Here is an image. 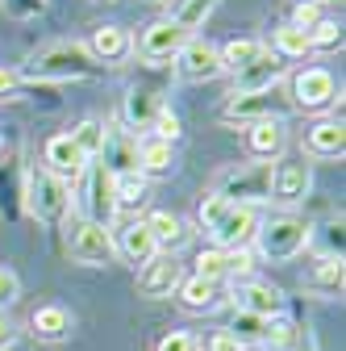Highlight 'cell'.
Wrapping results in <instances>:
<instances>
[{
    "mask_svg": "<svg viewBox=\"0 0 346 351\" xmlns=\"http://www.w3.org/2000/svg\"><path fill=\"white\" fill-rule=\"evenodd\" d=\"M105 67L88 55L83 42H51L25 59V75L38 84H67V80H96Z\"/></svg>",
    "mask_w": 346,
    "mask_h": 351,
    "instance_id": "cell-1",
    "label": "cell"
},
{
    "mask_svg": "<svg viewBox=\"0 0 346 351\" xmlns=\"http://www.w3.org/2000/svg\"><path fill=\"white\" fill-rule=\"evenodd\" d=\"M21 209H29L42 226H59L71 213V184H63L46 167H29L21 189Z\"/></svg>",
    "mask_w": 346,
    "mask_h": 351,
    "instance_id": "cell-2",
    "label": "cell"
},
{
    "mask_svg": "<svg viewBox=\"0 0 346 351\" xmlns=\"http://www.w3.org/2000/svg\"><path fill=\"white\" fill-rule=\"evenodd\" d=\"M309 239H313V226L305 222V217H296V213H280V217H271V222H258V230H254L258 255L271 259V263L296 259L309 247Z\"/></svg>",
    "mask_w": 346,
    "mask_h": 351,
    "instance_id": "cell-3",
    "label": "cell"
},
{
    "mask_svg": "<svg viewBox=\"0 0 346 351\" xmlns=\"http://www.w3.org/2000/svg\"><path fill=\"white\" fill-rule=\"evenodd\" d=\"M271 171H276V163H238V167H230V171H222L217 176V197H226L230 205H258V201H271Z\"/></svg>",
    "mask_w": 346,
    "mask_h": 351,
    "instance_id": "cell-4",
    "label": "cell"
},
{
    "mask_svg": "<svg viewBox=\"0 0 346 351\" xmlns=\"http://www.w3.org/2000/svg\"><path fill=\"white\" fill-rule=\"evenodd\" d=\"M67 255L83 268H105V263L117 255V243H113V230L101 226V222H88V217H79L67 234Z\"/></svg>",
    "mask_w": 346,
    "mask_h": 351,
    "instance_id": "cell-5",
    "label": "cell"
},
{
    "mask_svg": "<svg viewBox=\"0 0 346 351\" xmlns=\"http://www.w3.org/2000/svg\"><path fill=\"white\" fill-rule=\"evenodd\" d=\"M338 101V80L325 67H305L292 75V105L305 113H321Z\"/></svg>",
    "mask_w": 346,
    "mask_h": 351,
    "instance_id": "cell-6",
    "label": "cell"
},
{
    "mask_svg": "<svg viewBox=\"0 0 346 351\" xmlns=\"http://www.w3.org/2000/svg\"><path fill=\"white\" fill-rule=\"evenodd\" d=\"M184 42H188V34L171 21V17H159V21H150L146 29H142V38L134 42L138 47V55L146 59V63H171L180 51H184Z\"/></svg>",
    "mask_w": 346,
    "mask_h": 351,
    "instance_id": "cell-7",
    "label": "cell"
},
{
    "mask_svg": "<svg viewBox=\"0 0 346 351\" xmlns=\"http://www.w3.org/2000/svg\"><path fill=\"white\" fill-rule=\"evenodd\" d=\"M42 167L51 176H59L63 184H79L83 171H88V159H83V151L75 147L71 134H55V138H46V147H42Z\"/></svg>",
    "mask_w": 346,
    "mask_h": 351,
    "instance_id": "cell-8",
    "label": "cell"
},
{
    "mask_svg": "<svg viewBox=\"0 0 346 351\" xmlns=\"http://www.w3.org/2000/svg\"><path fill=\"white\" fill-rule=\"evenodd\" d=\"M288 75V63L271 51V47H263L258 51V59L254 63H246L238 75H234V93L230 97H246V93H267V88H276L280 80Z\"/></svg>",
    "mask_w": 346,
    "mask_h": 351,
    "instance_id": "cell-9",
    "label": "cell"
},
{
    "mask_svg": "<svg viewBox=\"0 0 346 351\" xmlns=\"http://www.w3.org/2000/svg\"><path fill=\"white\" fill-rule=\"evenodd\" d=\"M176 71H180V80H188V84H209V80L222 75V55H217V47H213V42L188 38L184 51L176 55Z\"/></svg>",
    "mask_w": 346,
    "mask_h": 351,
    "instance_id": "cell-10",
    "label": "cell"
},
{
    "mask_svg": "<svg viewBox=\"0 0 346 351\" xmlns=\"http://www.w3.org/2000/svg\"><path fill=\"white\" fill-rule=\"evenodd\" d=\"M313 189V167L305 159H284L271 171V201L280 205H300Z\"/></svg>",
    "mask_w": 346,
    "mask_h": 351,
    "instance_id": "cell-11",
    "label": "cell"
},
{
    "mask_svg": "<svg viewBox=\"0 0 346 351\" xmlns=\"http://www.w3.org/2000/svg\"><path fill=\"white\" fill-rule=\"evenodd\" d=\"M254 230H258V217H254V209H246V205H234L217 226H213L209 234H213V243H217L222 251H250V243H254Z\"/></svg>",
    "mask_w": 346,
    "mask_h": 351,
    "instance_id": "cell-12",
    "label": "cell"
},
{
    "mask_svg": "<svg viewBox=\"0 0 346 351\" xmlns=\"http://www.w3.org/2000/svg\"><path fill=\"white\" fill-rule=\"evenodd\" d=\"M83 180H88V193H83V217H88V222L109 226L113 213H117V205H113V176L101 163H88Z\"/></svg>",
    "mask_w": 346,
    "mask_h": 351,
    "instance_id": "cell-13",
    "label": "cell"
},
{
    "mask_svg": "<svg viewBox=\"0 0 346 351\" xmlns=\"http://www.w3.org/2000/svg\"><path fill=\"white\" fill-rule=\"evenodd\" d=\"M101 167H105L109 176H121V171H138V134H129V130H121V125H109V121H105Z\"/></svg>",
    "mask_w": 346,
    "mask_h": 351,
    "instance_id": "cell-14",
    "label": "cell"
},
{
    "mask_svg": "<svg viewBox=\"0 0 346 351\" xmlns=\"http://www.w3.org/2000/svg\"><path fill=\"white\" fill-rule=\"evenodd\" d=\"M288 147V130H284V117H263V121H250L246 125V151L250 159L258 163H276Z\"/></svg>",
    "mask_w": 346,
    "mask_h": 351,
    "instance_id": "cell-15",
    "label": "cell"
},
{
    "mask_svg": "<svg viewBox=\"0 0 346 351\" xmlns=\"http://www.w3.org/2000/svg\"><path fill=\"white\" fill-rule=\"evenodd\" d=\"M184 280V263L176 255H155L146 268H138V293L142 297H171Z\"/></svg>",
    "mask_w": 346,
    "mask_h": 351,
    "instance_id": "cell-16",
    "label": "cell"
},
{
    "mask_svg": "<svg viewBox=\"0 0 346 351\" xmlns=\"http://www.w3.org/2000/svg\"><path fill=\"white\" fill-rule=\"evenodd\" d=\"M234 297H238V310L263 318V322H271V318H280V314L288 310L284 293H280L271 280H242V289H238Z\"/></svg>",
    "mask_w": 346,
    "mask_h": 351,
    "instance_id": "cell-17",
    "label": "cell"
},
{
    "mask_svg": "<svg viewBox=\"0 0 346 351\" xmlns=\"http://www.w3.org/2000/svg\"><path fill=\"white\" fill-rule=\"evenodd\" d=\"M222 117H226V121H242V125L263 121V117H284V101H280L276 88H267V93L230 97V101H226V109H222Z\"/></svg>",
    "mask_w": 346,
    "mask_h": 351,
    "instance_id": "cell-18",
    "label": "cell"
},
{
    "mask_svg": "<svg viewBox=\"0 0 346 351\" xmlns=\"http://www.w3.org/2000/svg\"><path fill=\"white\" fill-rule=\"evenodd\" d=\"M163 109V88L155 84H134L125 93V105H121V117H125V130L134 134V130H150L155 113Z\"/></svg>",
    "mask_w": 346,
    "mask_h": 351,
    "instance_id": "cell-19",
    "label": "cell"
},
{
    "mask_svg": "<svg viewBox=\"0 0 346 351\" xmlns=\"http://www.w3.org/2000/svg\"><path fill=\"white\" fill-rule=\"evenodd\" d=\"M83 47H88V55H92L101 67H109V63H121V59L134 55V38H129L125 25H96L92 38L83 42Z\"/></svg>",
    "mask_w": 346,
    "mask_h": 351,
    "instance_id": "cell-20",
    "label": "cell"
},
{
    "mask_svg": "<svg viewBox=\"0 0 346 351\" xmlns=\"http://www.w3.org/2000/svg\"><path fill=\"white\" fill-rule=\"evenodd\" d=\"M146 230H150L159 255H176V251L188 247V239H192V226L184 222L180 213H171V209H155V213L146 217Z\"/></svg>",
    "mask_w": 346,
    "mask_h": 351,
    "instance_id": "cell-21",
    "label": "cell"
},
{
    "mask_svg": "<svg viewBox=\"0 0 346 351\" xmlns=\"http://www.w3.org/2000/svg\"><path fill=\"white\" fill-rule=\"evenodd\" d=\"M305 151L313 159H342L346 151V130H342V117H321L309 125L305 134Z\"/></svg>",
    "mask_w": 346,
    "mask_h": 351,
    "instance_id": "cell-22",
    "label": "cell"
},
{
    "mask_svg": "<svg viewBox=\"0 0 346 351\" xmlns=\"http://www.w3.org/2000/svg\"><path fill=\"white\" fill-rule=\"evenodd\" d=\"M342 285H346L342 255H321L313 268L305 272V280H300V289L313 293V297H342Z\"/></svg>",
    "mask_w": 346,
    "mask_h": 351,
    "instance_id": "cell-23",
    "label": "cell"
},
{
    "mask_svg": "<svg viewBox=\"0 0 346 351\" xmlns=\"http://www.w3.org/2000/svg\"><path fill=\"white\" fill-rule=\"evenodd\" d=\"M113 243H117V255H121L125 263H134V268H146V263L159 255V247H155L146 222H129V226H121Z\"/></svg>",
    "mask_w": 346,
    "mask_h": 351,
    "instance_id": "cell-24",
    "label": "cell"
},
{
    "mask_svg": "<svg viewBox=\"0 0 346 351\" xmlns=\"http://www.w3.org/2000/svg\"><path fill=\"white\" fill-rule=\"evenodd\" d=\"M29 335L38 343H63L71 335V314L63 310V305H38V310L29 314Z\"/></svg>",
    "mask_w": 346,
    "mask_h": 351,
    "instance_id": "cell-25",
    "label": "cell"
},
{
    "mask_svg": "<svg viewBox=\"0 0 346 351\" xmlns=\"http://www.w3.org/2000/svg\"><path fill=\"white\" fill-rule=\"evenodd\" d=\"M146 197H150V180H146L142 171H121V176H113V205L121 213H138L146 205Z\"/></svg>",
    "mask_w": 346,
    "mask_h": 351,
    "instance_id": "cell-26",
    "label": "cell"
},
{
    "mask_svg": "<svg viewBox=\"0 0 346 351\" xmlns=\"http://www.w3.org/2000/svg\"><path fill=\"white\" fill-rule=\"evenodd\" d=\"M176 293H180V305L192 310V314H204V310H217V305H222V285L217 280H204V276L180 280Z\"/></svg>",
    "mask_w": 346,
    "mask_h": 351,
    "instance_id": "cell-27",
    "label": "cell"
},
{
    "mask_svg": "<svg viewBox=\"0 0 346 351\" xmlns=\"http://www.w3.org/2000/svg\"><path fill=\"white\" fill-rule=\"evenodd\" d=\"M176 167V143H163V138H142L138 143V171L146 176H171Z\"/></svg>",
    "mask_w": 346,
    "mask_h": 351,
    "instance_id": "cell-28",
    "label": "cell"
},
{
    "mask_svg": "<svg viewBox=\"0 0 346 351\" xmlns=\"http://www.w3.org/2000/svg\"><path fill=\"white\" fill-rule=\"evenodd\" d=\"M263 47H267V42H258V38H230L226 47H217V55H222V71L238 75L246 63L258 59V51H263Z\"/></svg>",
    "mask_w": 346,
    "mask_h": 351,
    "instance_id": "cell-29",
    "label": "cell"
},
{
    "mask_svg": "<svg viewBox=\"0 0 346 351\" xmlns=\"http://www.w3.org/2000/svg\"><path fill=\"white\" fill-rule=\"evenodd\" d=\"M213 5H217V0H176V5H171V21H176V25L192 38V34L209 21Z\"/></svg>",
    "mask_w": 346,
    "mask_h": 351,
    "instance_id": "cell-30",
    "label": "cell"
},
{
    "mask_svg": "<svg viewBox=\"0 0 346 351\" xmlns=\"http://www.w3.org/2000/svg\"><path fill=\"white\" fill-rule=\"evenodd\" d=\"M271 51H276L284 63H288V59H305V55L313 51V47H309V29H300V25H292V21H288V25H280V29H276V47H271Z\"/></svg>",
    "mask_w": 346,
    "mask_h": 351,
    "instance_id": "cell-31",
    "label": "cell"
},
{
    "mask_svg": "<svg viewBox=\"0 0 346 351\" xmlns=\"http://www.w3.org/2000/svg\"><path fill=\"white\" fill-rule=\"evenodd\" d=\"M71 138H75V147L83 151V159L96 163V159H101V147H105V121H96V117L79 121V125L71 130Z\"/></svg>",
    "mask_w": 346,
    "mask_h": 351,
    "instance_id": "cell-32",
    "label": "cell"
},
{
    "mask_svg": "<svg viewBox=\"0 0 346 351\" xmlns=\"http://www.w3.org/2000/svg\"><path fill=\"white\" fill-rule=\"evenodd\" d=\"M300 330H305V326H296L288 314H280V318H271L267 326H263V347H271V351H292L296 347V339H300Z\"/></svg>",
    "mask_w": 346,
    "mask_h": 351,
    "instance_id": "cell-33",
    "label": "cell"
},
{
    "mask_svg": "<svg viewBox=\"0 0 346 351\" xmlns=\"http://www.w3.org/2000/svg\"><path fill=\"white\" fill-rule=\"evenodd\" d=\"M196 276H204V280H226L230 276V251H222V247H209V251H200L196 255Z\"/></svg>",
    "mask_w": 346,
    "mask_h": 351,
    "instance_id": "cell-34",
    "label": "cell"
},
{
    "mask_svg": "<svg viewBox=\"0 0 346 351\" xmlns=\"http://www.w3.org/2000/svg\"><path fill=\"white\" fill-rule=\"evenodd\" d=\"M230 209H234V205H230L226 197H217V193H204V197H200V205H196V222H200L204 230H213V226H217V222H222V217H226Z\"/></svg>",
    "mask_w": 346,
    "mask_h": 351,
    "instance_id": "cell-35",
    "label": "cell"
},
{
    "mask_svg": "<svg viewBox=\"0 0 346 351\" xmlns=\"http://www.w3.org/2000/svg\"><path fill=\"white\" fill-rule=\"evenodd\" d=\"M309 47L313 51H338L342 47V25L334 17H321L313 29H309Z\"/></svg>",
    "mask_w": 346,
    "mask_h": 351,
    "instance_id": "cell-36",
    "label": "cell"
},
{
    "mask_svg": "<svg viewBox=\"0 0 346 351\" xmlns=\"http://www.w3.org/2000/svg\"><path fill=\"white\" fill-rule=\"evenodd\" d=\"M263 318H254V314H246V310H234V322H230V335L246 347L250 339H263Z\"/></svg>",
    "mask_w": 346,
    "mask_h": 351,
    "instance_id": "cell-37",
    "label": "cell"
},
{
    "mask_svg": "<svg viewBox=\"0 0 346 351\" xmlns=\"http://www.w3.org/2000/svg\"><path fill=\"white\" fill-rule=\"evenodd\" d=\"M150 138H163V143H176L180 138V117L171 113L167 105L155 113V121H150Z\"/></svg>",
    "mask_w": 346,
    "mask_h": 351,
    "instance_id": "cell-38",
    "label": "cell"
},
{
    "mask_svg": "<svg viewBox=\"0 0 346 351\" xmlns=\"http://www.w3.org/2000/svg\"><path fill=\"white\" fill-rule=\"evenodd\" d=\"M155 351H200V339H196L192 330H171V335L159 339Z\"/></svg>",
    "mask_w": 346,
    "mask_h": 351,
    "instance_id": "cell-39",
    "label": "cell"
},
{
    "mask_svg": "<svg viewBox=\"0 0 346 351\" xmlns=\"http://www.w3.org/2000/svg\"><path fill=\"white\" fill-rule=\"evenodd\" d=\"M17 297H21V280H17V272L0 263V310H5V305H13Z\"/></svg>",
    "mask_w": 346,
    "mask_h": 351,
    "instance_id": "cell-40",
    "label": "cell"
},
{
    "mask_svg": "<svg viewBox=\"0 0 346 351\" xmlns=\"http://www.w3.org/2000/svg\"><path fill=\"white\" fill-rule=\"evenodd\" d=\"M0 9H5L9 17H38L42 9H46V0H0Z\"/></svg>",
    "mask_w": 346,
    "mask_h": 351,
    "instance_id": "cell-41",
    "label": "cell"
},
{
    "mask_svg": "<svg viewBox=\"0 0 346 351\" xmlns=\"http://www.w3.org/2000/svg\"><path fill=\"white\" fill-rule=\"evenodd\" d=\"M250 268H254L250 251H230V276L226 280H250Z\"/></svg>",
    "mask_w": 346,
    "mask_h": 351,
    "instance_id": "cell-42",
    "label": "cell"
},
{
    "mask_svg": "<svg viewBox=\"0 0 346 351\" xmlns=\"http://www.w3.org/2000/svg\"><path fill=\"white\" fill-rule=\"evenodd\" d=\"M317 21H321L317 0H300V5H296V13H292V25H300V29H313Z\"/></svg>",
    "mask_w": 346,
    "mask_h": 351,
    "instance_id": "cell-43",
    "label": "cell"
},
{
    "mask_svg": "<svg viewBox=\"0 0 346 351\" xmlns=\"http://www.w3.org/2000/svg\"><path fill=\"white\" fill-rule=\"evenodd\" d=\"M204 351H246V347H242L230 330H217V335H213V339L204 343Z\"/></svg>",
    "mask_w": 346,
    "mask_h": 351,
    "instance_id": "cell-44",
    "label": "cell"
},
{
    "mask_svg": "<svg viewBox=\"0 0 346 351\" xmlns=\"http://www.w3.org/2000/svg\"><path fill=\"white\" fill-rule=\"evenodd\" d=\"M17 84H21V75H17L13 67H0V101L13 97V93H17Z\"/></svg>",
    "mask_w": 346,
    "mask_h": 351,
    "instance_id": "cell-45",
    "label": "cell"
},
{
    "mask_svg": "<svg viewBox=\"0 0 346 351\" xmlns=\"http://www.w3.org/2000/svg\"><path fill=\"white\" fill-rule=\"evenodd\" d=\"M13 343H17V326L9 318H0V351H9Z\"/></svg>",
    "mask_w": 346,
    "mask_h": 351,
    "instance_id": "cell-46",
    "label": "cell"
},
{
    "mask_svg": "<svg viewBox=\"0 0 346 351\" xmlns=\"http://www.w3.org/2000/svg\"><path fill=\"white\" fill-rule=\"evenodd\" d=\"M292 351H317V339L309 335V330H300V339H296V347Z\"/></svg>",
    "mask_w": 346,
    "mask_h": 351,
    "instance_id": "cell-47",
    "label": "cell"
},
{
    "mask_svg": "<svg viewBox=\"0 0 346 351\" xmlns=\"http://www.w3.org/2000/svg\"><path fill=\"white\" fill-rule=\"evenodd\" d=\"M5 147H9V143H5V134H0V155H5Z\"/></svg>",
    "mask_w": 346,
    "mask_h": 351,
    "instance_id": "cell-48",
    "label": "cell"
},
{
    "mask_svg": "<svg viewBox=\"0 0 346 351\" xmlns=\"http://www.w3.org/2000/svg\"><path fill=\"white\" fill-rule=\"evenodd\" d=\"M250 351H271V347H250Z\"/></svg>",
    "mask_w": 346,
    "mask_h": 351,
    "instance_id": "cell-49",
    "label": "cell"
}]
</instances>
